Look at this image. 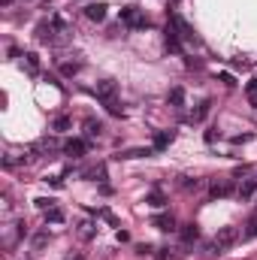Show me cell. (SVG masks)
<instances>
[{"mask_svg": "<svg viewBox=\"0 0 257 260\" xmlns=\"http://www.w3.org/2000/svg\"><path fill=\"white\" fill-rule=\"evenodd\" d=\"M239 239H242V233H239L236 227H221V230L215 233V239H212V245H209V248H212L215 254H224V251H230Z\"/></svg>", "mask_w": 257, "mask_h": 260, "instance_id": "6da1fadb", "label": "cell"}, {"mask_svg": "<svg viewBox=\"0 0 257 260\" xmlns=\"http://www.w3.org/2000/svg\"><path fill=\"white\" fill-rule=\"evenodd\" d=\"M121 21L127 24L130 30H145L148 27V15L142 9H136V6H124L121 9Z\"/></svg>", "mask_w": 257, "mask_h": 260, "instance_id": "7a4b0ae2", "label": "cell"}, {"mask_svg": "<svg viewBox=\"0 0 257 260\" xmlns=\"http://www.w3.org/2000/svg\"><path fill=\"white\" fill-rule=\"evenodd\" d=\"M94 94H97V100H100L103 106H109V103H118V100H115V97H118V85H115L112 79H103V82H97Z\"/></svg>", "mask_w": 257, "mask_h": 260, "instance_id": "3957f363", "label": "cell"}, {"mask_svg": "<svg viewBox=\"0 0 257 260\" xmlns=\"http://www.w3.org/2000/svg\"><path fill=\"white\" fill-rule=\"evenodd\" d=\"M170 21L176 24V30H179V37H182V40H188V43H200V40H197V34H194V27L185 21V18H182V15L170 12Z\"/></svg>", "mask_w": 257, "mask_h": 260, "instance_id": "277c9868", "label": "cell"}, {"mask_svg": "<svg viewBox=\"0 0 257 260\" xmlns=\"http://www.w3.org/2000/svg\"><path fill=\"white\" fill-rule=\"evenodd\" d=\"M164 43H167V49L170 52H182V37H179V30H176V24L173 21H167V30H164Z\"/></svg>", "mask_w": 257, "mask_h": 260, "instance_id": "5b68a950", "label": "cell"}, {"mask_svg": "<svg viewBox=\"0 0 257 260\" xmlns=\"http://www.w3.org/2000/svg\"><path fill=\"white\" fill-rule=\"evenodd\" d=\"M236 194V185H233V179H224V182H215L212 188H209V197L212 200H224V197Z\"/></svg>", "mask_w": 257, "mask_h": 260, "instance_id": "8992f818", "label": "cell"}, {"mask_svg": "<svg viewBox=\"0 0 257 260\" xmlns=\"http://www.w3.org/2000/svg\"><path fill=\"white\" fill-rule=\"evenodd\" d=\"M85 151H88L85 139H67L64 142V154L67 157H85Z\"/></svg>", "mask_w": 257, "mask_h": 260, "instance_id": "52a82bcc", "label": "cell"}, {"mask_svg": "<svg viewBox=\"0 0 257 260\" xmlns=\"http://www.w3.org/2000/svg\"><path fill=\"white\" fill-rule=\"evenodd\" d=\"M173 139H176V133H173V130H157V133H154V139H151V148H154V151H164Z\"/></svg>", "mask_w": 257, "mask_h": 260, "instance_id": "ba28073f", "label": "cell"}, {"mask_svg": "<svg viewBox=\"0 0 257 260\" xmlns=\"http://www.w3.org/2000/svg\"><path fill=\"white\" fill-rule=\"evenodd\" d=\"M254 194H257V179H245V182L236 188V197H239L242 203H248V200H251Z\"/></svg>", "mask_w": 257, "mask_h": 260, "instance_id": "9c48e42d", "label": "cell"}, {"mask_svg": "<svg viewBox=\"0 0 257 260\" xmlns=\"http://www.w3.org/2000/svg\"><path fill=\"white\" fill-rule=\"evenodd\" d=\"M151 227H157V230H176V218L170 212H160V215L151 218Z\"/></svg>", "mask_w": 257, "mask_h": 260, "instance_id": "30bf717a", "label": "cell"}, {"mask_svg": "<svg viewBox=\"0 0 257 260\" xmlns=\"http://www.w3.org/2000/svg\"><path fill=\"white\" fill-rule=\"evenodd\" d=\"M85 15H88L91 21H103V18H106V3H88V6H85Z\"/></svg>", "mask_w": 257, "mask_h": 260, "instance_id": "8fae6325", "label": "cell"}, {"mask_svg": "<svg viewBox=\"0 0 257 260\" xmlns=\"http://www.w3.org/2000/svg\"><path fill=\"white\" fill-rule=\"evenodd\" d=\"M167 103H170V106H176V109H179V106H185V88H182V85L170 88V94H167Z\"/></svg>", "mask_w": 257, "mask_h": 260, "instance_id": "7c38bea8", "label": "cell"}, {"mask_svg": "<svg viewBox=\"0 0 257 260\" xmlns=\"http://www.w3.org/2000/svg\"><path fill=\"white\" fill-rule=\"evenodd\" d=\"M209 109H212V100H203V103H200V106H197V109L191 112V118H188V121H191V124H197V121H203V118L209 115Z\"/></svg>", "mask_w": 257, "mask_h": 260, "instance_id": "4fadbf2b", "label": "cell"}, {"mask_svg": "<svg viewBox=\"0 0 257 260\" xmlns=\"http://www.w3.org/2000/svg\"><path fill=\"white\" fill-rule=\"evenodd\" d=\"M197 239H200V227H197V224H185V227H182V242L191 245Z\"/></svg>", "mask_w": 257, "mask_h": 260, "instance_id": "5bb4252c", "label": "cell"}, {"mask_svg": "<svg viewBox=\"0 0 257 260\" xmlns=\"http://www.w3.org/2000/svg\"><path fill=\"white\" fill-rule=\"evenodd\" d=\"M64 209L61 206H52V209H46V224H64Z\"/></svg>", "mask_w": 257, "mask_h": 260, "instance_id": "9a60e30c", "label": "cell"}, {"mask_svg": "<svg viewBox=\"0 0 257 260\" xmlns=\"http://www.w3.org/2000/svg\"><path fill=\"white\" fill-rule=\"evenodd\" d=\"M24 67H27V73H34V76L40 73V58H37V52H27V55H24Z\"/></svg>", "mask_w": 257, "mask_h": 260, "instance_id": "2e32d148", "label": "cell"}, {"mask_svg": "<svg viewBox=\"0 0 257 260\" xmlns=\"http://www.w3.org/2000/svg\"><path fill=\"white\" fill-rule=\"evenodd\" d=\"M70 127H73V121H70L67 115H58V118L52 121V130H55V133H64V130H70Z\"/></svg>", "mask_w": 257, "mask_h": 260, "instance_id": "e0dca14e", "label": "cell"}, {"mask_svg": "<svg viewBox=\"0 0 257 260\" xmlns=\"http://www.w3.org/2000/svg\"><path fill=\"white\" fill-rule=\"evenodd\" d=\"M85 133H88V136H100V133H103V124L94 121V118H88V121H85Z\"/></svg>", "mask_w": 257, "mask_h": 260, "instance_id": "ac0fdd59", "label": "cell"}, {"mask_svg": "<svg viewBox=\"0 0 257 260\" xmlns=\"http://www.w3.org/2000/svg\"><path fill=\"white\" fill-rule=\"evenodd\" d=\"M179 188H182V191H197V188H200V179H191V176H182Z\"/></svg>", "mask_w": 257, "mask_h": 260, "instance_id": "d6986e66", "label": "cell"}, {"mask_svg": "<svg viewBox=\"0 0 257 260\" xmlns=\"http://www.w3.org/2000/svg\"><path fill=\"white\" fill-rule=\"evenodd\" d=\"M145 203H148V206H154V209H160V206L167 203V197L160 194V191H154V194H148V200H145Z\"/></svg>", "mask_w": 257, "mask_h": 260, "instance_id": "ffe728a7", "label": "cell"}, {"mask_svg": "<svg viewBox=\"0 0 257 260\" xmlns=\"http://www.w3.org/2000/svg\"><path fill=\"white\" fill-rule=\"evenodd\" d=\"M79 70H82V64H76V61H64V64H61V73H64V76H76Z\"/></svg>", "mask_w": 257, "mask_h": 260, "instance_id": "44dd1931", "label": "cell"}, {"mask_svg": "<svg viewBox=\"0 0 257 260\" xmlns=\"http://www.w3.org/2000/svg\"><path fill=\"white\" fill-rule=\"evenodd\" d=\"M79 236H82V239H91V236H94V224H91V221H82V224H79Z\"/></svg>", "mask_w": 257, "mask_h": 260, "instance_id": "7402d4cb", "label": "cell"}, {"mask_svg": "<svg viewBox=\"0 0 257 260\" xmlns=\"http://www.w3.org/2000/svg\"><path fill=\"white\" fill-rule=\"evenodd\" d=\"M34 203H37V209H43V212H46V209H52V206H55V200H52V197H37V200H34Z\"/></svg>", "mask_w": 257, "mask_h": 260, "instance_id": "603a6c76", "label": "cell"}, {"mask_svg": "<svg viewBox=\"0 0 257 260\" xmlns=\"http://www.w3.org/2000/svg\"><path fill=\"white\" fill-rule=\"evenodd\" d=\"M97 215H100V218H103V221H109V224H112V227H118V218H115V215H112V212H109V209H100V212H97Z\"/></svg>", "mask_w": 257, "mask_h": 260, "instance_id": "cb8c5ba5", "label": "cell"}, {"mask_svg": "<svg viewBox=\"0 0 257 260\" xmlns=\"http://www.w3.org/2000/svg\"><path fill=\"white\" fill-rule=\"evenodd\" d=\"M242 239H257V218L251 221V224H248V230L242 233Z\"/></svg>", "mask_w": 257, "mask_h": 260, "instance_id": "d4e9b609", "label": "cell"}, {"mask_svg": "<svg viewBox=\"0 0 257 260\" xmlns=\"http://www.w3.org/2000/svg\"><path fill=\"white\" fill-rule=\"evenodd\" d=\"M245 94L251 97V103L257 106V79H254V82H248V88H245Z\"/></svg>", "mask_w": 257, "mask_h": 260, "instance_id": "484cf974", "label": "cell"}, {"mask_svg": "<svg viewBox=\"0 0 257 260\" xmlns=\"http://www.w3.org/2000/svg\"><path fill=\"white\" fill-rule=\"evenodd\" d=\"M46 182H49L52 188H64V176H46Z\"/></svg>", "mask_w": 257, "mask_h": 260, "instance_id": "4316f807", "label": "cell"}, {"mask_svg": "<svg viewBox=\"0 0 257 260\" xmlns=\"http://www.w3.org/2000/svg\"><path fill=\"white\" fill-rule=\"evenodd\" d=\"M46 242H49V233H37L34 236V248H43Z\"/></svg>", "mask_w": 257, "mask_h": 260, "instance_id": "83f0119b", "label": "cell"}, {"mask_svg": "<svg viewBox=\"0 0 257 260\" xmlns=\"http://www.w3.org/2000/svg\"><path fill=\"white\" fill-rule=\"evenodd\" d=\"M218 79H221V82H224V85H230V88H233V85H236V82H233V76H230V73H221V76H218Z\"/></svg>", "mask_w": 257, "mask_h": 260, "instance_id": "f1b7e54d", "label": "cell"}, {"mask_svg": "<svg viewBox=\"0 0 257 260\" xmlns=\"http://www.w3.org/2000/svg\"><path fill=\"white\" fill-rule=\"evenodd\" d=\"M67 260H85V254H70Z\"/></svg>", "mask_w": 257, "mask_h": 260, "instance_id": "f546056e", "label": "cell"}, {"mask_svg": "<svg viewBox=\"0 0 257 260\" xmlns=\"http://www.w3.org/2000/svg\"><path fill=\"white\" fill-rule=\"evenodd\" d=\"M12 3H15V0H3V6H12Z\"/></svg>", "mask_w": 257, "mask_h": 260, "instance_id": "4dcf8cb0", "label": "cell"}, {"mask_svg": "<svg viewBox=\"0 0 257 260\" xmlns=\"http://www.w3.org/2000/svg\"><path fill=\"white\" fill-rule=\"evenodd\" d=\"M254 218H257V215H254Z\"/></svg>", "mask_w": 257, "mask_h": 260, "instance_id": "1f68e13d", "label": "cell"}]
</instances>
